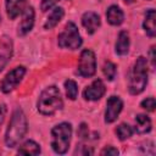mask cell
<instances>
[{
	"instance_id": "obj_1",
	"label": "cell",
	"mask_w": 156,
	"mask_h": 156,
	"mask_svg": "<svg viewBox=\"0 0 156 156\" xmlns=\"http://www.w3.org/2000/svg\"><path fill=\"white\" fill-rule=\"evenodd\" d=\"M28 129V123L24 112L21 108H16L12 113L11 121L9 123L6 134H5V144L7 147H15L26 135Z\"/></svg>"
},
{
	"instance_id": "obj_2",
	"label": "cell",
	"mask_w": 156,
	"mask_h": 156,
	"mask_svg": "<svg viewBox=\"0 0 156 156\" xmlns=\"http://www.w3.org/2000/svg\"><path fill=\"white\" fill-rule=\"evenodd\" d=\"M37 107L38 111L45 116H51L55 112L60 111L63 107L60 89L56 85H50L45 88L39 95Z\"/></svg>"
},
{
	"instance_id": "obj_3",
	"label": "cell",
	"mask_w": 156,
	"mask_h": 156,
	"mask_svg": "<svg viewBox=\"0 0 156 156\" xmlns=\"http://www.w3.org/2000/svg\"><path fill=\"white\" fill-rule=\"evenodd\" d=\"M147 83V60L144 56H139L133 66L128 90L132 95L140 94Z\"/></svg>"
},
{
	"instance_id": "obj_4",
	"label": "cell",
	"mask_w": 156,
	"mask_h": 156,
	"mask_svg": "<svg viewBox=\"0 0 156 156\" xmlns=\"http://www.w3.org/2000/svg\"><path fill=\"white\" fill-rule=\"evenodd\" d=\"M51 136H52V139H51L52 150L58 155L66 154L69 147V143H71L72 126L67 122L56 124L51 129Z\"/></svg>"
},
{
	"instance_id": "obj_5",
	"label": "cell",
	"mask_w": 156,
	"mask_h": 156,
	"mask_svg": "<svg viewBox=\"0 0 156 156\" xmlns=\"http://www.w3.org/2000/svg\"><path fill=\"white\" fill-rule=\"evenodd\" d=\"M57 44L62 49H69V50H76L80 48L82 45V37L78 32L77 26L73 22H68L63 30L58 34L57 38Z\"/></svg>"
},
{
	"instance_id": "obj_6",
	"label": "cell",
	"mask_w": 156,
	"mask_h": 156,
	"mask_svg": "<svg viewBox=\"0 0 156 156\" xmlns=\"http://www.w3.org/2000/svg\"><path fill=\"white\" fill-rule=\"evenodd\" d=\"M96 72V58H95V54L89 50V49H84L79 56V61H78V69L77 73L80 77L84 78H89L93 77Z\"/></svg>"
},
{
	"instance_id": "obj_7",
	"label": "cell",
	"mask_w": 156,
	"mask_h": 156,
	"mask_svg": "<svg viewBox=\"0 0 156 156\" xmlns=\"http://www.w3.org/2000/svg\"><path fill=\"white\" fill-rule=\"evenodd\" d=\"M24 74H26V67H23V66L15 67L12 71H10L5 76V78L0 83V90L2 93H5V94L12 91L21 83V80L24 77Z\"/></svg>"
},
{
	"instance_id": "obj_8",
	"label": "cell",
	"mask_w": 156,
	"mask_h": 156,
	"mask_svg": "<svg viewBox=\"0 0 156 156\" xmlns=\"http://www.w3.org/2000/svg\"><path fill=\"white\" fill-rule=\"evenodd\" d=\"M123 108V101L118 96H110L106 102V111H105V122L112 123L117 119L118 115Z\"/></svg>"
},
{
	"instance_id": "obj_9",
	"label": "cell",
	"mask_w": 156,
	"mask_h": 156,
	"mask_svg": "<svg viewBox=\"0 0 156 156\" xmlns=\"http://www.w3.org/2000/svg\"><path fill=\"white\" fill-rule=\"evenodd\" d=\"M106 91L105 84L101 79H95L89 87H87L83 91V96L85 100L89 101H98L100 100Z\"/></svg>"
},
{
	"instance_id": "obj_10",
	"label": "cell",
	"mask_w": 156,
	"mask_h": 156,
	"mask_svg": "<svg viewBox=\"0 0 156 156\" xmlns=\"http://www.w3.org/2000/svg\"><path fill=\"white\" fill-rule=\"evenodd\" d=\"M34 16H35V13H34V9L32 6H29L24 10L23 16H22V21L20 22L18 30H17L18 35L23 37L32 30L33 24H34Z\"/></svg>"
},
{
	"instance_id": "obj_11",
	"label": "cell",
	"mask_w": 156,
	"mask_h": 156,
	"mask_svg": "<svg viewBox=\"0 0 156 156\" xmlns=\"http://www.w3.org/2000/svg\"><path fill=\"white\" fill-rule=\"evenodd\" d=\"M12 56V41L9 37L0 38V72Z\"/></svg>"
},
{
	"instance_id": "obj_12",
	"label": "cell",
	"mask_w": 156,
	"mask_h": 156,
	"mask_svg": "<svg viewBox=\"0 0 156 156\" xmlns=\"http://www.w3.org/2000/svg\"><path fill=\"white\" fill-rule=\"evenodd\" d=\"M82 24L89 34H93L100 27V17H99L98 13H95L93 11L85 12L82 16Z\"/></svg>"
},
{
	"instance_id": "obj_13",
	"label": "cell",
	"mask_w": 156,
	"mask_h": 156,
	"mask_svg": "<svg viewBox=\"0 0 156 156\" xmlns=\"http://www.w3.org/2000/svg\"><path fill=\"white\" fill-rule=\"evenodd\" d=\"M27 0H6V12L10 20H15L24 10Z\"/></svg>"
},
{
	"instance_id": "obj_14",
	"label": "cell",
	"mask_w": 156,
	"mask_h": 156,
	"mask_svg": "<svg viewBox=\"0 0 156 156\" xmlns=\"http://www.w3.org/2000/svg\"><path fill=\"white\" fill-rule=\"evenodd\" d=\"M106 18L110 24L119 26L124 20V15H123V11L117 5H111L106 11Z\"/></svg>"
},
{
	"instance_id": "obj_15",
	"label": "cell",
	"mask_w": 156,
	"mask_h": 156,
	"mask_svg": "<svg viewBox=\"0 0 156 156\" xmlns=\"http://www.w3.org/2000/svg\"><path fill=\"white\" fill-rule=\"evenodd\" d=\"M155 17H156V13H155V10L154 9H149L145 13V18H144V23H143V27H144V30L145 33L150 37V38H154L155 34H156V28H155Z\"/></svg>"
},
{
	"instance_id": "obj_16",
	"label": "cell",
	"mask_w": 156,
	"mask_h": 156,
	"mask_svg": "<svg viewBox=\"0 0 156 156\" xmlns=\"http://www.w3.org/2000/svg\"><path fill=\"white\" fill-rule=\"evenodd\" d=\"M116 54L117 55H127L129 51V34L127 30H121L118 34V39L116 43Z\"/></svg>"
},
{
	"instance_id": "obj_17",
	"label": "cell",
	"mask_w": 156,
	"mask_h": 156,
	"mask_svg": "<svg viewBox=\"0 0 156 156\" xmlns=\"http://www.w3.org/2000/svg\"><path fill=\"white\" fill-rule=\"evenodd\" d=\"M151 119L146 115H136L135 117V127L134 130L139 134H145L151 130Z\"/></svg>"
},
{
	"instance_id": "obj_18",
	"label": "cell",
	"mask_w": 156,
	"mask_h": 156,
	"mask_svg": "<svg viewBox=\"0 0 156 156\" xmlns=\"http://www.w3.org/2000/svg\"><path fill=\"white\" fill-rule=\"evenodd\" d=\"M63 15H65V11L62 7H54V10L50 12L49 17L46 18V22L44 23V28L52 29L54 27H56L58 24V22L62 20Z\"/></svg>"
},
{
	"instance_id": "obj_19",
	"label": "cell",
	"mask_w": 156,
	"mask_h": 156,
	"mask_svg": "<svg viewBox=\"0 0 156 156\" xmlns=\"http://www.w3.org/2000/svg\"><path fill=\"white\" fill-rule=\"evenodd\" d=\"M17 152L21 155H39L40 154V145L33 140H27L20 146Z\"/></svg>"
},
{
	"instance_id": "obj_20",
	"label": "cell",
	"mask_w": 156,
	"mask_h": 156,
	"mask_svg": "<svg viewBox=\"0 0 156 156\" xmlns=\"http://www.w3.org/2000/svg\"><path fill=\"white\" fill-rule=\"evenodd\" d=\"M133 132H134L133 127H130V126L127 124V123H121V124L116 128V134H117L118 139L122 140V141L126 140V139H128V138H130L132 134H133Z\"/></svg>"
},
{
	"instance_id": "obj_21",
	"label": "cell",
	"mask_w": 156,
	"mask_h": 156,
	"mask_svg": "<svg viewBox=\"0 0 156 156\" xmlns=\"http://www.w3.org/2000/svg\"><path fill=\"white\" fill-rule=\"evenodd\" d=\"M65 89H66V94H67V98L69 100H76L77 95H78V85L74 80L72 79H68L65 82Z\"/></svg>"
},
{
	"instance_id": "obj_22",
	"label": "cell",
	"mask_w": 156,
	"mask_h": 156,
	"mask_svg": "<svg viewBox=\"0 0 156 156\" xmlns=\"http://www.w3.org/2000/svg\"><path fill=\"white\" fill-rule=\"evenodd\" d=\"M102 72L108 80H113L116 77V72H117L115 63H112L111 61H105L102 66Z\"/></svg>"
},
{
	"instance_id": "obj_23",
	"label": "cell",
	"mask_w": 156,
	"mask_h": 156,
	"mask_svg": "<svg viewBox=\"0 0 156 156\" xmlns=\"http://www.w3.org/2000/svg\"><path fill=\"white\" fill-rule=\"evenodd\" d=\"M140 106H141L143 108H145L146 111H150V112H152V111L155 110V106H156V101H155V99H154L152 96H149V98L144 99V100L140 102Z\"/></svg>"
},
{
	"instance_id": "obj_24",
	"label": "cell",
	"mask_w": 156,
	"mask_h": 156,
	"mask_svg": "<svg viewBox=\"0 0 156 156\" xmlns=\"http://www.w3.org/2000/svg\"><path fill=\"white\" fill-rule=\"evenodd\" d=\"M58 0H41V11H48V10H50L51 7H54V5L57 2Z\"/></svg>"
},
{
	"instance_id": "obj_25",
	"label": "cell",
	"mask_w": 156,
	"mask_h": 156,
	"mask_svg": "<svg viewBox=\"0 0 156 156\" xmlns=\"http://www.w3.org/2000/svg\"><path fill=\"white\" fill-rule=\"evenodd\" d=\"M100 154L102 156H105V155H118V150L116 147H113V146H106V147H104L101 150Z\"/></svg>"
},
{
	"instance_id": "obj_26",
	"label": "cell",
	"mask_w": 156,
	"mask_h": 156,
	"mask_svg": "<svg viewBox=\"0 0 156 156\" xmlns=\"http://www.w3.org/2000/svg\"><path fill=\"white\" fill-rule=\"evenodd\" d=\"M78 135H79L82 139H84V138H88L89 133H88V128H87V126H85L84 123H82V124H80V127H79V130H78Z\"/></svg>"
},
{
	"instance_id": "obj_27",
	"label": "cell",
	"mask_w": 156,
	"mask_h": 156,
	"mask_svg": "<svg viewBox=\"0 0 156 156\" xmlns=\"http://www.w3.org/2000/svg\"><path fill=\"white\" fill-rule=\"evenodd\" d=\"M155 46H151L150 49V60H151V66L155 67Z\"/></svg>"
},
{
	"instance_id": "obj_28",
	"label": "cell",
	"mask_w": 156,
	"mask_h": 156,
	"mask_svg": "<svg viewBox=\"0 0 156 156\" xmlns=\"http://www.w3.org/2000/svg\"><path fill=\"white\" fill-rule=\"evenodd\" d=\"M127 4H132V2H134V0H124Z\"/></svg>"
},
{
	"instance_id": "obj_29",
	"label": "cell",
	"mask_w": 156,
	"mask_h": 156,
	"mask_svg": "<svg viewBox=\"0 0 156 156\" xmlns=\"http://www.w3.org/2000/svg\"><path fill=\"white\" fill-rule=\"evenodd\" d=\"M0 21H1V17H0Z\"/></svg>"
}]
</instances>
